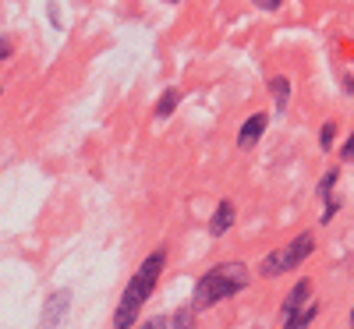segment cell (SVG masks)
<instances>
[{
	"instance_id": "12",
	"label": "cell",
	"mask_w": 354,
	"mask_h": 329,
	"mask_svg": "<svg viewBox=\"0 0 354 329\" xmlns=\"http://www.w3.org/2000/svg\"><path fill=\"white\" fill-rule=\"evenodd\" d=\"M333 142H337V121H322V128H319V149H322V153H330Z\"/></svg>"
},
{
	"instance_id": "10",
	"label": "cell",
	"mask_w": 354,
	"mask_h": 329,
	"mask_svg": "<svg viewBox=\"0 0 354 329\" xmlns=\"http://www.w3.org/2000/svg\"><path fill=\"white\" fill-rule=\"evenodd\" d=\"M177 103H181V93H177V88H167V93L156 100V110H153V113L160 117V121H167V117L177 110Z\"/></svg>"
},
{
	"instance_id": "5",
	"label": "cell",
	"mask_w": 354,
	"mask_h": 329,
	"mask_svg": "<svg viewBox=\"0 0 354 329\" xmlns=\"http://www.w3.org/2000/svg\"><path fill=\"white\" fill-rule=\"evenodd\" d=\"M305 305H312V280L305 276V280H298L290 290H287V297L280 301V319H287V315H294L298 308H305Z\"/></svg>"
},
{
	"instance_id": "18",
	"label": "cell",
	"mask_w": 354,
	"mask_h": 329,
	"mask_svg": "<svg viewBox=\"0 0 354 329\" xmlns=\"http://www.w3.org/2000/svg\"><path fill=\"white\" fill-rule=\"evenodd\" d=\"M351 329H354V308H351Z\"/></svg>"
},
{
	"instance_id": "13",
	"label": "cell",
	"mask_w": 354,
	"mask_h": 329,
	"mask_svg": "<svg viewBox=\"0 0 354 329\" xmlns=\"http://www.w3.org/2000/svg\"><path fill=\"white\" fill-rule=\"evenodd\" d=\"M337 181H340V170H337V167H333V170H326V173H322V181H319V188H315L322 202H326V198H330V191L337 188Z\"/></svg>"
},
{
	"instance_id": "7",
	"label": "cell",
	"mask_w": 354,
	"mask_h": 329,
	"mask_svg": "<svg viewBox=\"0 0 354 329\" xmlns=\"http://www.w3.org/2000/svg\"><path fill=\"white\" fill-rule=\"evenodd\" d=\"M234 216H238L234 202H230V198H220V205L213 209V216H209V234H213V237H223V234L234 227Z\"/></svg>"
},
{
	"instance_id": "19",
	"label": "cell",
	"mask_w": 354,
	"mask_h": 329,
	"mask_svg": "<svg viewBox=\"0 0 354 329\" xmlns=\"http://www.w3.org/2000/svg\"><path fill=\"white\" fill-rule=\"evenodd\" d=\"M167 4H177V0H167Z\"/></svg>"
},
{
	"instance_id": "14",
	"label": "cell",
	"mask_w": 354,
	"mask_h": 329,
	"mask_svg": "<svg viewBox=\"0 0 354 329\" xmlns=\"http://www.w3.org/2000/svg\"><path fill=\"white\" fill-rule=\"evenodd\" d=\"M135 329H170V315H153V319H145L142 326Z\"/></svg>"
},
{
	"instance_id": "3",
	"label": "cell",
	"mask_w": 354,
	"mask_h": 329,
	"mask_svg": "<svg viewBox=\"0 0 354 329\" xmlns=\"http://www.w3.org/2000/svg\"><path fill=\"white\" fill-rule=\"evenodd\" d=\"M315 252V234H298V237H290V241L277 252H270L262 258V276L266 280H273V276H283V273H294L298 265H305V258Z\"/></svg>"
},
{
	"instance_id": "1",
	"label": "cell",
	"mask_w": 354,
	"mask_h": 329,
	"mask_svg": "<svg viewBox=\"0 0 354 329\" xmlns=\"http://www.w3.org/2000/svg\"><path fill=\"white\" fill-rule=\"evenodd\" d=\"M163 269H167V248L160 245V248H153L149 255L142 258V265L135 269V276L128 280L121 301H117V308H113V329H135V319L145 308V301L156 294V283L163 276Z\"/></svg>"
},
{
	"instance_id": "9",
	"label": "cell",
	"mask_w": 354,
	"mask_h": 329,
	"mask_svg": "<svg viewBox=\"0 0 354 329\" xmlns=\"http://www.w3.org/2000/svg\"><path fill=\"white\" fill-rule=\"evenodd\" d=\"M315 319H319V305L312 301V305L298 308L294 315H287V319H280V322H283V329H308V326H312Z\"/></svg>"
},
{
	"instance_id": "8",
	"label": "cell",
	"mask_w": 354,
	"mask_h": 329,
	"mask_svg": "<svg viewBox=\"0 0 354 329\" xmlns=\"http://www.w3.org/2000/svg\"><path fill=\"white\" fill-rule=\"evenodd\" d=\"M270 96H273L277 117H280V113H287L290 96H294V85H290V78H287V75H273V78H270Z\"/></svg>"
},
{
	"instance_id": "4",
	"label": "cell",
	"mask_w": 354,
	"mask_h": 329,
	"mask_svg": "<svg viewBox=\"0 0 354 329\" xmlns=\"http://www.w3.org/2000/svg\"><path fill=\"white\" fill-rule=\"evenodd\" d=\"M68 312H71V290L61 287L46 297L43 305V319H39V329H61L68 322Z\"/></svg>"
},
{
	"instance_id": "6",
	"label": "cell",
	"mask_w": 354,
	"mask_h": 329,
	"mask_svg": "<svg viewBox=\"0 0 354 329\" xmlns=\"http://www.w3.org/2000/svg\"><path fill=\"white\" fill-rule=\"evenodd\" d=\"M266 128H270V113H252L248 121L238 128V149H252V145H259V138L266 135Z\"/></svg>"
},
{
	"instance_id": "15",
	"label": "cell",
	"mask_w": 354,
	"mask_h": 329,
	"mask_svg": "<svg viewBox=\"0 0 354 329\" xmlns=\"http://www.w3.org/2000/svg\"><path fill=\"white\" fill-rule=\"evenodd\" d=\"M11 57H15V43L8 36H0V61H11Z\"/></svg>"
},
{
	"instance_id": "2",
	"label": "cell",
	"mask_w": 354,
	"mask_h": 329,
	"mask_svg": "<svg viewBox=\"0 0 354 329\" xmlns=\"http://www.w3.org/2000/svg\"><path fill=\"white\" fill-rule=\"evenodd\" d=\"M248 283H252V273L245 262H220L198 276L195 294H192V308L195 312L216 308V305L230 301V297H238L241 290H248Z\"/></svg>"
},
{
	"instance_id": "17",
	"label": "cell",
	"mask_w": 354,
	"mask_h": 329,
	"mask_svg": "<svg viewBox=\"0 0 354 329\" xmlns=\"http://www.w3.org/2000/svg\"><path fill=\"white\" fill-rule=\"evenodd\" d=\"M252 4H255L259 11H280V4H283V0H252Z\"/></svg>"
},
{
	"instance_id": "11",
	"label": "cell",
	"mask_w": 354,
	"mask_h": 329,
	"mask_svg": "<svg viewBox=\"0 0 354 329\" xmlns=\"http://www.w3.org/2000/svg\"><path fill=\"white\" fill-rule=\"evenodd\" d=\"M195 322H198V312L188 305V308H177L174 315H170V329H195Z\"/></svg>"
},
{
	"instance_id": "16",
	"label": "cell",
	"mask_w": 354,
	"mask_h": 329,
	"mask_svg": "<svg viewBox=\"0 0 354 329\" xmlns=\"http://www.w3.org/2000/svg\"><path fill=\"white\" fill-rule=\"evenodd\" d=\"M340 160H344V163H354V135L340 145Z\"/></svg>"
}]
</instances>
